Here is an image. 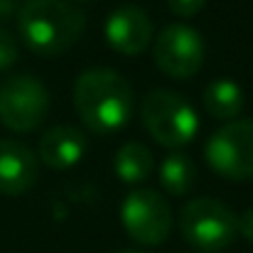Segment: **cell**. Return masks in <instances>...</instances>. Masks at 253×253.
<instances>
[{"instance_id": "1", "label": "cell", "mask_w": 253, "mask_h": 253, "mask_svg": "<svg viewBox=\"0 0 253 253\" xmlns=\"http://www.w3.org/2000/svg\"><path fill=\"white\" fill-rule=\"evenodd\" d=\"M72 98L82 123L98 135L126 128L135 111L133 86L113 69H88L79 74Z\"/></svg>"}, {"instance_id": "2", "label": "cell", "mask_w": 253, "mask_h": 253, "mask_svg": "<svg viewBox=\"0 0 253 253\" xmlns=\"http://www.w3.org/2000/svg\"><path fill=\"white\" fill-rule=\"evenodd\" d=\"M84 30L86 15L69 0H25L17 10L20 40L44 57L69 52Z\"/></svg>"}, {"instance_id": "3", "label": "cell", "mask_w": 253, "mask_h": 253, "mask_svg": "<svg viewBox=\"0 0 253 253\" xmlns=\"http://www.w3.org/2000/svg\"><path fill=\"white\" fill-rule=\"evenodd\" d=\"M140 121L148 135L158 145L169 150H179L189 145L199 130L197 111L187 103L184 96L168 88H155L143 98Z\"/></svg>"}, {"instance_id": "4", "label": "cell", "mask_w": 253, "mask_h": 253, "mask_svg": "<svg viewBox=\"0 0 253 253\" xmlns=\"http://www.w3.org/2000/svg\"><path fill=\"white\" fill-rule=\"evenodd\" d=\"M236 214L219 199L197 197L179 211V229L187 244L202 253H219L229 249L239 234Z\"/></svg>"}, {"instance_id": "5", "label": "cell", "mask_w": 253, "mask_h": 253, "mask_svg": "<svg viewBox=\"0 0 253 253\" xmlns=\"http://www.w3.org/2000/svg\"><path fill=\"white\" fill-rule=\"evenodd\" d=\"M204 160L231 182L253 179V121H229L204 145Z\"/></svg>"}, {"instance_id": "6", "label": "cell", "mask_w": 253, "mask_h": 253, "mask_svg": "<svg viewBox=\"0 0 253 253\" xmlns=\"http://www.w3.org/2000/svg\"><path fill=\"white\" fill-rule=\"evenodd\" d=\"M49 113V91L37 77L17 74L0 84V121L15 133L37 130Z\"/></svg>"}, {"instance_id": "7", "label": "cell", "mask_w": 253, "mask_h": 253, "mask_svg": "<svg viewBox=\"0 0 253 253\" xmlns=\"http://www.w3.org/2000/svg\"><path fill=\"white\" fill-rule=\"evenodd\" d=\"M126 234L140 246H160L172 231L169 202L155 189H133L121 207Z\"/></svg>"}, {"instance_id": "8", "label": "cell", "mask_w": 253, "mask_h": 253, "mask_svg": "<svg viewBox=\"0 0 253 253\" xmlns=\"http://www.w3.org/2000/svg\"><path fill=\"white\" fill-rule=\"evenodd\" d=\"M153 62L169 79H189L204 64V40L202 35L182 22H172L153 40Z\"/></svg>"}, {"instance_id": "9", "label": "cell", "mask_w": 253, "mask_h": 253, "mask_svg": "<svg viewBox=\"0 0 253 253\" xmlns=\"http://www.w3.org/2000/svg\"><path fill=\"white\" fill-rule=\"evenodd\" d=\"M106 42L118 54H143L153 44V22L138 5H121L106 20Z\"/></svg>"}, {"instance_id": "10", "label": "cell", "mask_w": 253, "mask_h": 253, "mask_svg": "<svg viewBox=\"0 0 253 253\" xmlns=\"http://www.w3.org/2000/svg\"><path fill=\"white\" fill-rule=\"evenodd\" d=\"M40 158L20 140H0V194L17 197L35 187Z\"/></svg>"}, {"instance_id": "11", "label": "cell", "mask_w": 253, "mask_h": 253, "mask_svg": "<svg viewBox=\"0 0 253 253\" xmlns=\"http://www.w3.org/2000/svg\"><path fill=\"white\" fill-rule=\"evenodd\" d=\"M86 148H88V140H86V135L79 128H74V126H54V128H49L42 135L37 158L47 168L69 169L84 160Z\"/></svg>"}, {"instance_id": "12", "label": "cell", "mask_w": 253, "mask_h": 253, "mask_svg": "<svg viewBox=\"0 0 253 253\" xmlns=\"http://www.w3.org/2000/svg\"><path fill=\"white\" fill-rule=\"evenodd\" d=\"M202 103L211 118L229 123V121H236L239 113L244 111V91L234 79L219 77L207 84L202 93Z\"/></svg>"}, {"instance_id": "13", "label": "cell", "mask_w": 253, "mask_h": 253, "mask_svg": "<svg viewBox=\"0 0 253 253\" xmlns=\"http://www.w3.org/2000/svg\"><path fill=\"white\" fill-rule=\"evenodd\" d=\"M113 169H116L121 182H126V184H143L153 174V169H155V158H153L148 145L130 140V143L118 148V153L113 158Z\"/></svg>"}, {"instance_id": "14", "label": "cell", "mask_w": 253, "mask_h": 253, "mask_svg": "<svg viewBox=\"0 0 253 253\" xmlns=\"http://www.w3.org/2000/svg\"><path fill=\"white\" fill-rule=\"evenodd\" d=\"M197 182V168L189 155L184 153H169L160 165V184L168 194L182 197L187 194Z\"/></svg>"}, {"instance_id": "15", "label": "cell", "mask_w": 253, "mask_h": 253, "mask_svg": "<svg viewBox=\"0 0 253 253\" xmlns=\"http://www.w3.org/2000/svg\"><path fill=\"white\" fill-rule=\"evenodd\" d=\"M20 57V47H17V40L10 30L0 27V72L10 69Z\"/></svg>"}, {"instance_id": "16", "label": "cell", "mask_w": 253, "mask_h": 253, "mask_svg": "<svg viewBox=\"0 0 253 253\" xmlns=\"http://www.w3.org/2000/svg\"><path fill=\"white\" fill-rule=\"evenodd\" d=\"M207 0H168V7L177 17H194L204 10Z\"/></svg>"}, {"instance_id": "17", "label": "cell", "mask_w": 253, "mask_h": 253, "mask_svg": "<svg viewBox=\"0 0 253 253\" xmlns=\"http://www.w3.org/2000/svg\"><path fill=\"white\" fill-rule=\"evenodd\" d=\"M236 226H239V234H241L246 241H251L253 244V207L251 209H246V211L236 219Z\"/></svg>"}, {"instance_id": "18", "label": "cell", "mask_w": 253, "mask_h": 253, "mask_svg": "<svg viewBox=\"0 0 253 253\" xmlns=\"http://www.w3.org/2000/svg\"><path fill=\"white\" fill-rule=\"evenodd\" d=\"M121 253H148V251H121Z\"/></svg>"}, {"instance_id": "19", "label": "cell", "mask_w": 253, "mask_h": 253, "mask_svg": "<svg viewBox=\"0 0 253 253\" xmlns=\"http://www.w3.org/2000/svg\"><path fill=\"white\" fill-rule=\"evenodd\" d=\"M77 2H91V0H77Z\"/></svg>"}]
</instances>
